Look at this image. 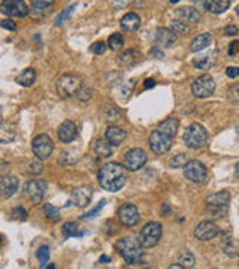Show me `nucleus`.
<instances>
[{
	"instance_id": "1",
	"label": "nucleus",
	"mask_w": 239,
	"mask_h": 269,
	"mask_svg": "<svg viewBox=\"0 0 239 269\" xmlns=\"http://www.w3.org/2000/svg\"><path fill=\"white\" fill-rule=\"evenodd\" d=\"M97 179L100 187L106 191H118L127 183V172L126 168L120 163H106L99 169Z\"/></svg>"
},
{
	"instance_id": "2",
	"label": "nucleus",
	"mask_w": 239,
	"mask_h": 269,
	"mask_svg": "<svg viewBox=\"0 0 239 269\" xmlns=\"http://www.w3.org/2000/svg\"><path fill=\"white\" fill-rule=\"evenodd\" d=\"M142 244L139 239H136L133 237H126L121 238L115 244V250L118 251L121 257L126 260V263L134 265L139 263L144 257V251H142Z\"/></svg>"
},
{
	"instance_id": "3",
	"label": "nucleus",
	"mask_w": 239,
	"mask_h": 269,
	"mask_svg": "<svg viewBox=\"0 0 239 269\" xmlns=\"http://www.w3.org/2000/svg\"><path fill=\"white\" fill-rule=\"evenodd\" d=\"M229 201H230V194L226 190L208 196L207 212L209 214V217H214V219L224 217L227 209H229Z\"/></svg>"
},
{
	"instance_id": "4",
	"label": "nucleus",
	"mask_w": 239,
	"mask_h": 269,
	"mask_svg": "<svg viewBox=\"0 0 239 269\" xmlns=\"http://www.w3.org/2000/svg\"><path fill=\"white\" fill-rule=\"evenodd\" d=\"M184 143L192 150H199L203 148L208 142V132L199 123L190 124L187 130L184 132Z\"/></svg>"
},
{
	"instance_id": "5",
	"label": "nucleus",
	"mask_w": 239,
	"mask_h": 269,
	"mask_svg": "<svg viewBox=\"0 0 239 269\" xmlns=\"http://www.w3.org/2000/svg\"><path fill=\"white\" fill-rule=\"evenodd\" d=\"M82 87V81L78 75L74 74H64L61 77L57 78L56 81V88H57V93L61 97H71L75 96L78 90Z\"/></svg>"
},
{
	"instance_id": "6",
	"label": "nucleus",
	"mask_w": 239,
	"mask_h": 269,
	"mask_svg": "<svg viewBox=\"0 0 239 269\" xmlns=\"http://www.w3.org/2000/svg\"><path fill=\"white\" fill-rule=\"evenodd\" d=\"M162 233H163V229H162V224L157 223V222H149L147 223L141 233H139V241L142 244L144 248H152L156 247L162 238Z\"/></svg>"
},
{
	"instance_id": "7",
	"label": "nucleus",
	"mask_w": 239,
	"mask_h": 269,
	"mask_svg": "<svg viewBox=\"0 0 239 269\" xmlns=\"http://www.w3.org/2000/svg\"><path fill=\"white\" fill-rule=\"evenodd\" d=\"M215 92V81L211 75L203 74L192 82V93L199 99H207Z\"/></svg>"
},
{
	"instance_id": "8",
	"label": "nucleus",
	"mask_w": 239,
	"mask_h": 269,
	"mask_svg": "<svg viewBox=\"0 0 239 269\" xmlns=\"http://www.w3.org/2000/svg\"><path fill=\"white\" fill-rule=\"evenodd\" d=\"M184 176L194 184H203L208 176L207 166L199 160H189L184 166Z\"/></svg>"
},
{
	"instance_id": "9",
	"label": "nucleus",
	"mask_w": 239,
	"mask_h": 269,
	"mask_svg": "<svg viewBox=\"0 0 239 269\" xmlns=\"http://www.w3.org/2000/svg\"><path fill=\"white\" fill-rule=\"evenodd\" d=\"M31 150L38 160L45 161L51 157V154H53V151H54V142L48 135H39L33 139Z\"/></svg>"
},
{
	"instance_id": "10",
	"label": "nucleus",
	"mask_w": 239,
	"mask_h": 269,
	"mask_svg": "<svg viewBox=\"0 0 239 269\" xmlns=\"http://www.w3.org/2000/svg\"><path fill=\"white\" fill-rule=\"evenodd\" d=\"M172 147V138L164 135L159 129L149 135V148L156 156H164Z\"/></svg>"
},
{
	"instance_id": "11",
	"label": "nucleus",
	"mask_w": 239,
	"mask_h": 269,
	"mask_svg": "<svg viewBox=\"0 0 239 269\" xmlns=\"http://www.w3.org/2000/svg\"><path fill=\"white\" fill-rule=\"evenodd\" d=\"M0 12L11 18H24L29 15V8L24 0H2Z\"/></svg>"
},
{
	"instance_id": "12",
	"label": "nucleus",
	"mask_w": 239,
	"mask_h": 269,
	"mask_svg": "<svg viewBox=\"0 0 239 269\" xmlns=\"http://www.w3.org/2000/svg\"><path fill=\"white\" fill-rule=\"evenodd\" d=\"M147 163V153L142 148H132L124 156V168L127 171H138Z\"/></svg>"
},
{
	"instance_id": "13",
	"label": "nucleus",
	"mask_w": 239,
	"mask_h": 269,
	"mask_svg": "<svg viewBox=\"0 0 239 269\" xmlns=\"http://www.w3.org/2000/svg\"><path fill=\"white\" fill-rule=\"evenodd\" d=\"M118 219H120V222H121L124 226L133 227V226H136V224L139 223L141 215H139L138 208H136L134 205L124 204V205L120 206V209H118Z\"/></svg>"
},
{
	"instance_id": "14",
	"label": "nucleus",
	"mask_w": 239,
	"mask_h": 269,
	"mask_svg": "<svg viewBox=\"0 0 239 269\" xmlns=\"http://www.w3.org/2000/svg\"><path fill=\"white\" fill-rule=\"evenodd\" d=\"M46 190H48V183L44 181V179H31L26 186L27 196L30 197V201L33 204H39L44 199Z\"/></svg>"
},
{
	"instance_id": "15",
	"label": "nucleus",
	"mask_w": 239,
	"mask_h": 269,
	"mask_svg": "<svg viewBox=\"0 0 239 269\" xmlns=\"http://www.w3.org/2000/svg\"><path fill=\"white\" fill-rule=\"evenodd\" d=\"M218 235V226L211 222V220H205L197 224L194 229V237L199 241H211Z\"/></svg>"
},
{
	"instance_id": "16",
	"label": "nucleus",
	"mask_w": 239,
	"mask_h": 269,
	"mask_svg": "<svg viewBox=\"0 0 239 269\" xmlns=\"http://www.w3.org/2000/svg\"><path fill=\"white\" fill-rule=\"evenodd\" d=\"M57 135H59V139L63 143L74 142L78 138V126H76V123L72 121V120H64L60 124V127L57 130Z\"/></svg>"
},
{
	"instance_id": "17",
	"label": "nucleus",
	"mask_w": 239,
	"mask_h": 269,
	"mask_svg": "<svg viewBox=\"0 0 239 269\" xmlns=\"http://www.w3.org/2000/svg\"><path fill=\"white\" fill-rule=\"evenodd\" d=\"M91 197H93V190L89 186H79V187L74 189V191H72V202L78 208L87 206L91 202Z\"/></svg>"
},
{
	"instance_id": "18",
	"label": "nucleus",
	"mask_w": 239,
	"mask_h": 269,
	"mask_svg": "<svg viewBox=\"0 0 239 269\" xmlns=\"http://www.w3.org/2000/svg\"><path fill=\"white\" fill-rule=\"evenodd\" d=\"M18 178L15 175H5L0 178V196L8 199V197H12L15 194V191L18 190Z\"/></svg>"
},
{
	"instance_id": "19",
	"label": "nucleus",
	"mask_w": 239,
	"mask_h": 269,
	"mask_svg": "<svg viewBox=\"0 0 239 269\" xmlns=\"http://www.w3.org/2000/svg\"><path fill=\"white\" fill-rule=\"evenodd\" d=\"M177 33H174L170 29H166V27H160L157 29V33H156V44L159 48H169L170 45H174L175 41H177Z\"/></svg>"
},
{
	"instance_id": "20",
	"label": "nucleus",
	"mask_w": 239,
	"mask_h": 269,
	"mask_svg": "<svg viewBox=\"0 0 239 269\" xmlns=\"http://www.w3.org/2000/svg\"><path fill=\"white\" fill-rule=\"evenodd\" d=\"M175 14L178 16V20H181L184 23L196 24L200 21V12L194 6H181L175 11Z\"/></svg>"
},
{
	"instance_id": "21",
	"label": "nucleus",
	"mask_w": 239,
	"mask_h": 269,
	"mask_svg": "<svg viewBox=\"0 0 239 269\" xmlns=\"http://www.w3.org/2000/svg\"><path fill=\"white\" fill-rule=\"evenodd\" d=\"M56 0H30L31 5V16L33 18H42L45 14L54 6Z\"/></svg>"
},
{
	"instance_id": "22",
	"label": "nucleus",
	"mask_w": 239,
	"mask_h": 269,
	"mask_svg": "<svg viewBox=\"0 0 239 269\" xmlns=\"http://www.w3.org/2000/svg\"><path fill=\"white\" fill-rule=\"evenodd\" d=\"M91 151L96 158H108L112 156V145L106 139H97L93 142Z\"/></svg>"
},
{
	"instance_id": "23",
	"label": "nucleus",
	"mask_w": 239,
	"mask_h": 269,
	"mask_svg": "<svg viewBox=\"0 0 239 269\" xmlns=\"http://www.w3.org/2000/svg\"><path fill=\"white\" fill-rule=\"evenodd\" d=\"M127 135L123 129L117 127V126H109L105 132V139L111 143L112 147H118L120 143H123L126 141Z\"/></svg>"
},
{
	"instance_id": "24",
	"label": "nucleus",
	"mask_w": 239,
	"mask_h": 269,
	"mask_svg": "<svg viewBox=\"0 0 239 269\" xmlns=\"http://www.w3.org/2000/svg\"><path fill=\"white\" fill-rule=\"evenodd\" d=\"M120 26H121V29L124 32H134V30H138L141 27V16L138 14H134V12H129V14H126L121 18V21H120Z\"/></svg>"
},
{
	"instance_id": "25",
	"label": "nucleus",
	"mask_w": 239,
	"mask_h": 269,
	"mask_svg": "<svg viewBox=\"0 0 239 269\" xmlns=\"http://www.w3.org/2000/svg\"><path fill=\"white\" fill-rule=\"evenodd\" d=\"M178 127H179V121L174 117H169L166 120H163L160 124H159V130L163 132L164 135L170 136V138H175L177 136V132H178Z\"/></svg>"
},
{
	"instance_id": "26",
	"label": "nucleus",
	"mask_w": 239,
	"mask_h": 269,
	"mask_svg": "<svg viewBox=\"0 0 239 269\" xmlns=\"http://www.w3.org/2000/svg\"><path fill=\"white\" fill-rule=\"evenodd\" d=\"M211 44H212V36L209 33H200L192 41L190 49H192V52H199L205 48H208Z\"/></svg>"
},
{
	"instance_id": "27",
	"label": "nucleus",
	"mask_w": 239,
	"mask_h": 269,
	"mask_svg": "<svg viewBox=\"0 0 239 269\" xmlns=\"http://www.w3.org/2000/svg\"><path fill=\"white\" fill-rule=\"evenodd\" d=\"M215 60H217V51H209L203 57H197L194 60V66L200 70H208L215 64Z\"/></svg>"
},
{
	"instance_id": "28",
	"label": "nucleus",
	"mask_w": 239,
	"mask_h": 269,
	"mask_svg": "<svg viewBox=\"0 0 239 269\" xmlns=\"http://www.w3.org/2000/svg\"><path fill=\"white\" fill-rule=\"evenodd\" d=\"M139 60H141V54L138 51H134V49H129L118 57V63L121 66H126V67L134 66Z\"/></svg>"
},
{
	"instance_id": "29",
	"label": "nucleus",
	"mask_w": 239,
	"mask_h": 269,
	"mask_svg": "<svg viewBox=\"0 0 239 269\" xmlns=\"http://www.w3.org/2000/svg\"><path fill=\"white\" fill-rule=\"evenodd\" d=\"M36 81V70L33 67H27L24 69L21 74L16 77V84H20L23 87H30Z\"/></svg>"
},
{
	"instance_id": "30",
	"label": "nucleus",
	"mask_w": 239,
	"mask_h": 269,
	"mask_svg": "<svg viewBox=\"0 0 239 269\" xmlns=\"http://www.w3.org/2000/svg\"><path fill=\"white\" fill-rule=\"evenodd\" d=\"M221 248H223V251L229 257H238L239 256V242L232 237H227V238L223 239V242H221Z\"/></svg>"
},
{
	"instance_id": "31",
	"label": "nucleus",
	"mask_w": 239,
	"mask_h": 269,
	"mask_svg": "<svg viewBox=\"0 0 239 269\" xmlns=\"http://www.w3.org/2000/svg\"><path fill=\"white\" fill-rule=\"evenodd\" d=\"M178 263L182 265L184 269H190L196 265V257L192 251L189 250H182L178 253Z\"/></svg>"
},
{
	"instance_id": "32",
	"label": "nucleus",
	"mask_w": 239,
	"mask_h": 269,
	"mask_svg": "<svg viewBox=\"0 0 239 269\" xmlns=\"http://www.w3.org/2000/svg\"><path fill=\"white\" fill-rule=\"evenodd\" d=\"M15 127L11 123L0 126V142L2 143H9L15 139Z\"/></svg>"
},
{
	"instance_id": "33",
	"label": "nucleus",
	"mask_w": 239,
	"mask_h": 269,
	"mask_svg": "<svg viewBox=\"0 0 239 269\" xmlns=\"http://www.w3.org/2000/svg\"><path fill=\"white\" fill-rule=\"evenodd\" d=\"M61 233L64 238H71V237H82L84 233L78 232V223L76 222H67L61 227Z\"/></svg>"
},
{
	"instance_id": "34",
	"label": "nucleus",
	"mask_w": 239,
	"mask_h": 269,
	"mask_svg": "<svg viewBox=\"0 0 239 269\" xmlns=\"http://www.w3.org/2000/svg\"><path fill=\"white\" fill-rule=\"evenodd\" d=\"M230 3H232V0H212L209 12H212V14H223L224 11L229 9Z\"/></svg>"
},
{
	"instance_id": "35",
	"label": "nucleus",
	"mask_w": 239,
	"mask_h": 269,
	"mask_svg": "<svg viewBox=\"0 0 239 269\" xmlns=\"http://www.w3.org/2000/svg\"><path fill=\"white\" fill-rule=\"evenodd\" d=\"M44 214H45V217L51 222H59L60 217H61V214H60V209L56 208L54 205H51V204H45L44 205Z\"/></svg>"
},
{
	"instance_id": "36",
	"label": "nucleus",
	"mask_w": 239,
	"mask_h": 269,
	"mask_svg": "<svg viewBox=\"0 0 239 269\" xmlns=\"http://www.w3.org/2000/svg\"><path fill=\"white\" fill-rule=\"evenodd\" d=\"M170 30H172L174 33H177V34H185V33H189V30H190V27H189V24H185L184 21H181V20H174L172 23H170Z\"/></svg>"
},
{
	"instance_id": "37",
	"label": "nucleus",
	"mask_w": 239,
	"mask_h": 269,
	"mask_svg": "<svg viewBox=\"0 0 239 269\" xmlns=\"http://www.w3.org/2000/svg\"><path fill=\"white\" fill-rule=\"evenodd\" d=\"M187 161H189V158H187V154L179 153V154H177V156H174L172 158H170L169 165H170V168L177 169V168H184Z\"/></svg>"
},
{
	"instance_id": "38",
	"label": "nucleus",
	"mask_w": 239,
	"mask_h": 269,
	"mask_svg": "<svg viewBox=\"0 0 239 269\" xmlns=\"http://www.w3.org/2000/svg\"><path fill=\"white\" fill-rule=\"evenodd\" d=\"M108 45H109V48H111V49L118 51V49H121V48H123L124 41H123V38H121V36H120L118 33H114V34H111V36H109Z\"/></svg>"
},
{
	"instance_id": "39",
	"label": "nucleus",
	"mask_w": 239,
	"mask_h": 269,
	"mask_svg": "<svg viewBox=\"0 0 239 269\" xmlns=\"http://www.w3.org/2000/svg\"><path fill=\"white\" fill-rule=\"evenodd\" d=\"M75 8H76V5H72V6H69V8H66L57 18H56V21H54V24L59 27V26H61L66 20H67V18H69L71 15H72V12L75 11Z\"/></svg>"
},
{
	"instance_id": "40",
	"label": "nucleus",
	"mask_w": 239,
	"mask_h": 269,
	"mask_svg": "<svg viewBox=\"0 0 239 269\" xmlns=\"http://www.w3.org/2000/svg\"><path fill=\"white\" fill-rule=\"evenodd\" d=\"M76 97H78V100H81V102H89L90 99H91V96H93V92L90 88H87V87H81L78 92H76V95H75Z\"/></svg>"
},
{
	"instance_id": "41",
	"label": "nucleus",
	"mask_w": 239,
	"mask_h": 269,
	"mask_svg": "<svg viewBox=\"0 0 239 269\" xmlns=\"http://www.w3.org/2000/svg\"><path fill=\"white\" fill-rule=\"evenodd\" d=\"M227 99L232 103H239V84L229 87V90H227Z\"/></svg>"
},
{
	"instance_id": "42",
	"label": "nucleus",
	"mask_w": 239,
	"mask_h": 269,
	"mask_svg": "<svg viewBox=\"0 0 239 269\" xmlns=\"http://www.w3.org/2000/svg\"><path fill=\"white\" fill-rule=\"evenodd\" d=\"M91 52H94L96 56H102V54L106 52V44L102 42V41H97L91 45Z\"/></svg>"
},
{
	"instance_id": "43",
	"label": "nucleus",
	"mask_w": 239,
	"mask_h": 269,
	"mask_svg": "<svg viewBox=\"0 0 239 269\" xmlns=\"http://www.w3.org/2000/svg\"><path fill=\"white\" fill-rule=\"evenodd\" d=\"M36 256H38V259H39V262H41V263H46V262H48V259H49V248H48L46 245L41 247V248L38 250Z\"/></svg>"
},
{
	"instance_id": "44",
	"label": "nucleus",
	"mask_w": 239,
	"mask_h": 269,
	"mask_svg": "<svg viewBox=\"0 0 239 269\" xmlns=\"http://www.w3.org/2000/svg\"><path fill=\"white\" fill-rule=\"evenodd\" d=\"M105 204H106L105 201H100V202L97 204V206H94V208H93L91 211H89L87 214H84L82 219H91V217H94V215H97V214L100 212V209L105 206Z\"/></svg>"
},
{
	"instance_id": "45",
	"label": "nucleus",
	"mask_w": 239,
	"mask_h": 269,
	"mask_svg": "<svg viewBox=\"0 0 239 269\" xmlns=\"http://www.w3.org/2000/svg\"><path fill=\"white\" fill-rule=\"evenodd\" d=\"M30 174L33 175H39L44 172V166L41 163H35V161H31V163H29V169H27Z\"/></svg>"
},
{
	"instance_id": "46",
	"label": "nucleus",
	"mask_w": 239,
	"mask_h": 269,
	"mask_svg": "<svg viewBox=\"0 0 239 269\" xmlns=\"http://www.w3.org/2000/svg\"><path fill=\"white\" fill-rule=\"evenodd\" d=\"M12 215L15 219H18V220H26L27 219V211L23 206H18V208H15L12 211Z\"/></svg>"
},
{
	"instance_id": "47",
	"label": "nucleus",
	"mask_w": 239,
	"mask_h": 269,
	"mask_svg": "<svg viewBox=\"0 0 239 269\" xmlns=\"http://www.w3.org/2000/svg\"><path fill=\"white\" fill-rule=\"evenodd\" d=\"M212 0H194V5L199 11H209Z\"/></svg>"
},
{
	"instance_id": "48",
	"label": "nucleus",
	"mask_w": 239,
	"mask_h": 269,
	"mask_svg": "<svg viewBox=\"0 0 239 269\" xmlns=\"http://www.w3.org/2000/svg\"><path fill=\"white\" fill-rule=\"evenodd\" d=\"M226 75H227L229 78H232V79L238 78V77H239V67H235V66H229V67L226 69Z\"/></svg>"
},
{
	"instance_id": "49",
	"label": "nucleus",
	"mask_w": 239,
	"mask_h": 269,
	"mask_svg": "<svg viewBox=\"0 0 239 269\" xmlns=\"http://www.w3.org/2000/svg\"><path fill=\"white\" fill-rule=\"evenodd\" d=\"M149 56H151V57H156V59H163V57H164V54H163L162 48H159V47H154V48H151V51H149Z\"/></svg>"
},
{
	"instance_id": "50",
	"label": "nucleus",
	"mask_w": 239,
	"mask_h": 269,
	"mask_svg": "<svg viewBox=\"0 0 239 269\" xmlns=\"http://www.w3.org/2000/svg\"><path fill=\"white\" fill-rule=\"evenodd\" d=\"M8 171H9V163H8V161H5V160L0 158V178L5 176V175H8Z\"/></svg>"
},
{
	"instance_id": "51",
	"label": "nucleus",
	"mask_w": 239,
	"mask_h": 269,
	"mask_svg": "<svg viewBox=\"0 0 239 269\" xmlns=\"http://www.w3.org/2000/svg\"><path fill=\"white\" fill-rule=\"evenodd\" d=\"M0 26H2L3 29H6V30H9V32L16 30V26H15V23L12 20H3L2 23H0Z\"/></svg>"
},
{
	"instance_id": "52",
	"label": "nucleus",
	"mask_w": 239,
	"mask_h": 269,
	"mask_svg": "<svg viewBox=\"0 0 239 269\" xmlns=\"http://www.w3.org/2000/svg\"><path fill=\"white\" fill-rule=\"evenodd\" d=\"M236 33H238V27L233 26V24H229V26L224 29V34H226V36H236Z\"/></svg>"
},
{
	"instance_id": "53",
	"label": "nucleus",
	"mask_w": 239,
	"mask_h": 269,
	"mask_svg": "<svg viewBox=\"0 0 239 269\" xmlns=\"http://www.w3.org/2000/svg\"><path fill=\"white\" fill-rule=\"evenodd\" d=\"M236 52H239V41H233L229 47V54L230 56H235Z\"/></svg>"
},
{
	"instance_id": "54",
	"label": "nucleus",
	"mask_w": 239,
	"mask_h": 269,
	"mask_svg": "<svg viewBox=\"0 0 239 269\" xmlns=\"http://www.w3.org/2000/svg\"><path fill=\"white\" fill-rule=\"evenodd\" d=\"M154 85H156V81L151 79V78L144 82V88H151V87H154Z\"/></svg>"
},
{
	"instance_id": "55",
	"label": "nucleus",
	"mask_w": 239,
	"mask_h": 269,
	"mask_svg": "<svg viewBox=\"0 0 239 269\" xmlns=\"http://www.w3.org/2000/svg\"><path fill=\"white\" fill-rule=\"evenodd\" d=\"M109 260H111V259H109L108 256H102L99 262H100V263H106V262H109Z\"/></svg>"
},
{
	"instance_id": "56",
	"label": "nucleus",
	"mask_w": 239,
	"mask_h": 269,
	"mask_svg": "<svg viewBox=\"0 0 239 269\" xmlns=\"http://www.w3.org/2000/svg\"><path fill=\"white\" fill-rule=\"evenodd\" d=\"M235 172H236V175L239 176V161L236 163V166H235Z\"/></svg>"
},
{
	"instance_id": "57",
	"label": "nucleus",
	"mask_w": 239,
	"mask_h": 269,
	"mask_svg": "<svg viewBox=\"0 0 239 269\" xmlns=\"http://www.w3.org/2000/svg\"><path fill=\"white\" fill-rule=\"evenodd\" d=\"M236 138H238V141H239V126L236 127Z\"/></svg>"
},
{
	"instance_id": "58",
	"label": "nucleus",
	"mask_w": 239,
	"mask_h": 269,
	"mask_svg": "<svg viewBox=\"0 0 239 269\" xmlns=\"http://www.w3.org/2000/svg\"><path fill=\"white\" fill-rule=\"evenodd\" d=\"M236 15H238V16H239V5H238V6H236Z\"/></svg>"
},
{
	"instance_id": "59",
	"label": "nucleus",
	"mask_w": 239,
	"mask_h": 269,
	"mask_svg": "<svg viewBox=\"0 0 239 269\" xmlns=\"http://www.w3.org/2000/svg\"><path fill=\"white\" fill-rule=\"evenodd\" d=\"M179 0H170V3H178Z\"/></svg>"
},
{
	"instance_id": "60",
	"label": "nucleus",
	"mask_w": 239,
	"mask_h": 269,
	"mask_svg": "<svg viewBox=\"0 0 239 269\" xmlns=\"http://www.w3.org/2000/svg\"><path fill=\"white\" fill-rule=\"evenodd\" d=\"M0 123H2V111H0Z\"/></svg>"
},
{
	"instance_id": "61",
	"label": "nucleus",
	"mask_w": 239,
	"mask_h": 269,
	"mask_svg": "<svg viewBox=\"0 0 239 269\" xmlns=\"http://www.w3.org/2000/svg\"><path fill=\"white\" fill-rule=\"evenodd\" d=\"M0 245H2V237H0Z\"/></svg>"
}]
</instances>
